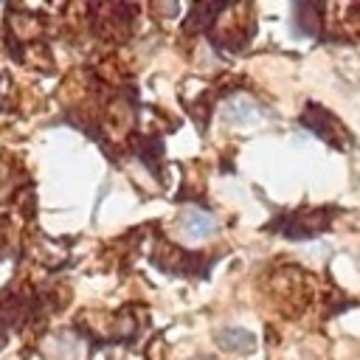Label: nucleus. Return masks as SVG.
I'll return each instance as SVG.
<instances>
[{"mask_svg":"<svg viewBox=\"0 0 360 360\" xmlns=\"http://www.w3.org/2000/svg\"><path fill=\"white\" fill-rule=\"evenodd\" d=\"M214 217L208 214V211H202V208H183L180 211V217H177V231H180V236L186 239V242H202V239H208L211 233H214Z\"/></svg>","mask_w":360,"mask_h":360,"instance_id":"1","label":"nucleus"},{"mask_svg":"<svg viewBox=\"0 0 360 360\" xmlns=\"http://www.w3.org/2000/svg\"><path fill=\"white\" fill-rule=\"evenodd\" d=\"M222 115H225V121H231V124H253V121L259 118V107H256V101H253L248 93H236V96H231V98L225 101Z\"/></svg>","mask_w":360,"mask_h":360,"instance_id":"2","label":"nucleus"},{"mask_svg":"<svg viewBox=\"0 0 360 360\" xmlns=\"http://www.w3.org/2000/svg\"><path fill=\"white\" fill-rule=\"evenodd\" d=\"M217 343H219L225 352H236V354H245V352H250V349L256 346L253 335H250L248 329H242V326H225V329L217 335Z\"/></svg>","mask_w":360,"mask_h":360,"instance_id":"3","label":"nucleus"},{"mask_svg":"<svg viewBox=\"0 0 360 360\" xmlns=\"http://www.w3.org/2000/svg\"><path fill=\"white\" fill-rule=\"evenodd\" d=\"M292 28H295V34H301V37L315 34V28H318V22H315V6H309V3H295V6H292Z\"/></svg>","mask_w":360,"mask_h":360,"instance_id":"4","label":"nucleus"}]
</instances>
